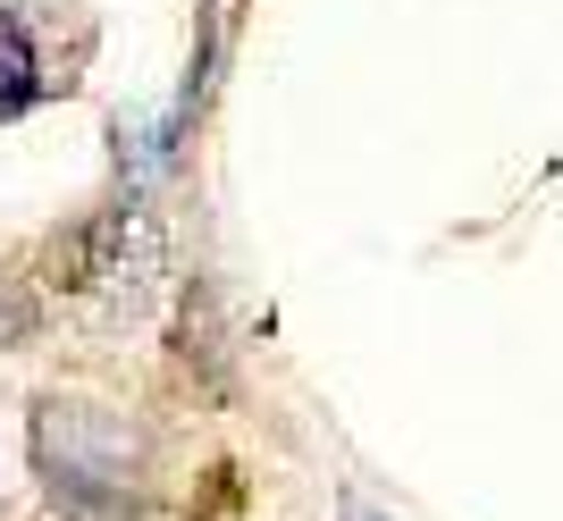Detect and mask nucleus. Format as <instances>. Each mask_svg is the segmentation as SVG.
I'll return each mask as SVG.
<instances>
[{
    "label": "nucleus",
    "mask_w": 563,
    "mask_h": 521,
    "mask_svg": "<svg viewBox=\"0 0 563 521\" xmlns=\"http://www.w3.org/2000/svg\"><path fill=\"white\" fill-rule=\"evenodd\" d=\"M34 463L59 513L76 521H135L143 505V437L101 403H43L34 412Z\"/></svg>",
    "instance_id": "1"
},
{
    "label": "nucleus",
    "mask_w": 563,
    "mask_h": 521,
    "mask_svg": "<svg viewBox=\"0 0 563 521\" xmlns=\"http://www.w3.org/2000/svg\"><path fill=\"white\" fill-rule=\"evenodd\" d=\"M161 278V211H152V186H126L110 202V219L93 228V278L85 286H110L118 303H143Z\"/></svg>",
    "instance_id": "2"
},
{
    "label": "nucleus",
    "mask_w": 563,
    "mask_h": 521,
    "mask_svg": "<svg viewBox=\"0 0 563 521\" xmlns=\"http://www.w3.org/2000/svg\"><path fill=\"white\" fill-rule=\"evenodd\" d=\"M25 101H34V51L18 18H0V110H25Z\"/></svg>",
    "instance_id": "3"
},
{
    "label": "nucleus",
    "mask_w": 563,
    "mask_h": 521,
    "mask_svg": "<svg viewBox=\"0 0 563 521\" xmlns=\"http://www.w3.org/2000/svg\"><path fill=\"white\" fill-rule=\"evenodd\" d=\"M25 329H34V303H25V295H9V286H0V345H18Z\"/></svg>",
    "instance_id": "4"
}]
</instances>
